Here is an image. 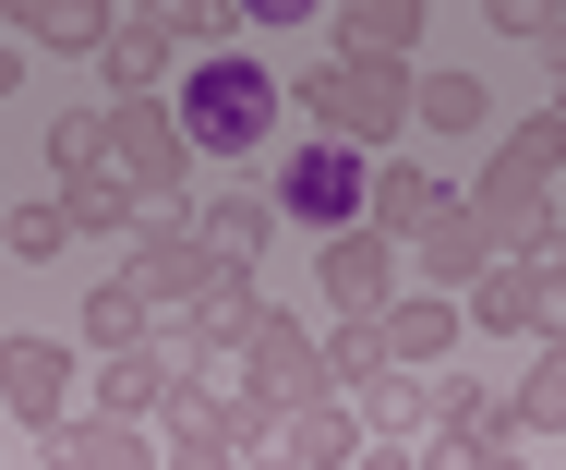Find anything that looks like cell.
I'll use <instances>...</instances> for the list:
<instances>
[{
    "label": "cell",
    "mask_w": 566,
    "mask_h": 470,
    "mask_svg": "<svg viewBox=\"0 0 566 470\" xmlns=\"http://www.w3.org/2000/svg\"><path fill=\"white\" fill-rule=\"evenodd\" d=\"M181 133H206L218 157L265 145V133H277V85H265V61H206V73L181 85Z\"/></svg>",
    "instance_id": "cell-1"
},
{
    "label": "cell",
    "mask_w": 566,
    "mask_h": 470,
    "mask_svg": "<svg viewBox=\"0 0 566 470\" xmlns=\"http://www.w3.org/2000/svg\"><path fill=\"white\" fill-rule=\"evenodd\" d=\"M290 206H302V218H349V206H361V157H349V145H302Z\"/></svg>",
    "instance_id": "cell-2"
}]
</instances>
